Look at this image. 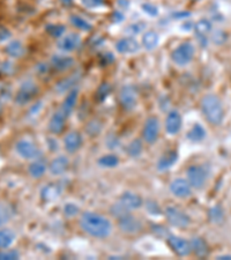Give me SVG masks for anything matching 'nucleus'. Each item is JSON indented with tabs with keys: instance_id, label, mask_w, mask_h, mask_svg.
I'll list each match as a JSON object with an SVG mask.
<instances>
[{
	"instance_id": "4c0bfd02",
	"label": "nucleus",
	"mask_w": 231,
	"mask_h": 260,
	"mask_svg": "<svg viewBox=\"0 0 231 260\" xmlns=\"http://www.w3.org/2000/svg\"><path fill=\"white\" fill-rule=\"evenodd\" d=\"M209 219L214 223H220L224 219V211L221 206H215L209 211Z\"/></svg>"
},
{
	"instance_id": "f257e3e1",
	"label": "nucleus",
	"mask_w": 231,
	"mask_h": 260,
	"mask_svg": "<svg viewBox=\"0 0 231 260\" xmlns=\"http://www.w3.org/2000/svg\"><path fill=\"white\" fill-rule=\"evenodd\" d=\"M80 227L94 238H107L112 232V224L106 216L98 213L86 212L80 219Z\"/></svg>"
},
{
	"instance_id": "09e8293b",
	"label": "nucleus",
	"mask_w": 231,
	"mask_h": 260,
	"mask_svg": "<svg viewBox=\"0 0 231 260\" xmlns=\"http://www.w3.org/2000/svg\"><path fill=\"white\" fill-rule=\"evenodd\" d=\"M12 32L10 31V29L6 27H0V42H5L7 40H10Z\"/></svg>"
},
{
	"instance_id": "9d476101",
	"label": "nucleus",
	"mask_w": 231,
	"mask_h": 260,
	"mask_svg": "<svg viewBox=\"0 0 231 260\" xmlns=\"http://www.w3.org/2000/svg\"><path fill=\"white\" fill-rule=\"evenodd\" d=\"M159 120L157 117L150 116L145 121L144 128H142V138L144 141L148 145H153L157 141L159 136Z\"/></svg>"
},
{
	"instance_id": "8fccbe9b",
	"label": "nucleus",
	"mask_w": 231,
	"mask_h": 260,
	"mask_svg": "<svg viewBox=\"0 0 231 260\" xmlns=\"http://www.w3.org/2000/svg\"><path fill=\"white\" fill-rule=\"evenodd\" d=\"M43 108V102H36L35 104H34V106L30 108V110H29V115L30 116H35V115H39L40 114V111H41V109Z\"/></svg>"
},
{
	"instance_id": "4468645a",
	"label": "nucleus",
	"mask_w": 231,
	"mask_h": 260,
	"mask_svg": "<svg viewBox=\"0 0 231 260\" xmlns=\"http://www.w3.org/2000/svg\"><path fill=\"white\" fill-rule=\"evenodd\" d=\"M118 227L124 234L133 235L138 234L141 230V222L131 213H127L118 219Z\"/></svg>"
},
{
	"instance_id": "cd10ccee",
	"label": "nucleus",
	"mask_w": 231,
	"mask_h": 260,
	"mask_svg": "<svg viewBox=\"0 0 231 260\" xmlns=\"http://www.w3.org/2000/svg\"><path fill=\"white\" fill-rule=\"evenodd\" d=\"M190 243H191V251L196 255V257L199 258L207 257L209 252V246L204 238L194 237L192 238V241Z\"/></svg>"
},
{
	"instance_id": "c85d7f7f",
	"label": "nucleus",
	"mask_w": 231,
	"mask_h": 260,
	"mask_svg": "<svg viewBox=\"0 0 231 260\" xmlns=\"http://www.w3.org/2000/svg\"><path fill=\"white\" fill-rule=\"evenodd\" d=\"M207 137V132L203 125L199 123H195L190 128V131L186 133V138L191 142H201L205 140V138Z\"/></svg>"
},
{
	"instance_id": "0eeeda50",
	"label": "nucleus",
	"mask_w": 231,
	"mask_h": 260,
	"mask_svg": "<svg viewBox=\"0 0 231 260\" xmlns=\"http://www.w3.org/2000/svg\"><path fill=\"white\" fill-rule=\"evenodd\" d=\"M195 39L201 48H207L213 31V24L208 19H200L198 22H195L193 26Z\"/></svg>"
},
{
	"instance_id": "ddd939ff",
	"label": "nucleus",
	"mask_w": 231,
	"mask_h": 260,
	"mask_svg": "<svg viewBox=\"0 0 231 260\" xmlns=\"http://www.w3.org/2000/svg\"><path fill=\"white\" fill-rule=\"evenodd\" d=\"M141 45L138 40L133 36H125L121 37L116 43V50L118 53L121 54H134L139 52Z\"/></svg>"
},
{
	"instance_id": "f704fd0d",
	"label": "nucleus",
	"mask_w": 231,
	"mask_h": 260,
	"mask_svg": "<svg viewBox=\"0 0 231 260\" xmlns=\"http://www.w3.org/2000/svg\"><path fill=\"white\" fill-rule=\"evenodd\" d=\"M142 149H144V146H142V141L140 139H136L131 141L126 148V152H127L128 156L131 157H138L140 156L142 153Z\"/></svg>"
},
{
	"instance_id": "4d7b16f0",
	"label": "nucleus",
	"mask_w": 231,
	"mask_h": 260,
	"mask_svg": "<svg viewBox=\"0 0 231 260\" xmlns=\"http://www.w3.org/2000/svg\"><path fill=\"white\" fill-rule=\"evenodd\" d=\"M193 2H200V0H193Z\"/></svg>"
},
{
	"instance_id": "c756f323",
	"label": "nucleus",
	"mask_w": 231,
	"mask_h": 260,
	"mask_svg": "<svg viewBox=\"0 0 231 260\" xmlns=\"http://www.w3.org/2000/svg\"><path fill=\"white\" fill-rule=\"evenodd\" d=\"M46 169H48V166L46 163L42 160H35L31 162L28 167V174L30 175V177L39 179L42 178L46 173Z\"/></svg>"
},
{
	"instance_id": "dca6fc26",
	"label": "nucleus",
	"mask_w": 231,
	"mask_h": 260,
	"mask_svg": "<svg viewBox=\"0 0 231 260\" xmlns=\"http://www.w3.org/2000/svg\"><path fill=\"white\" fill-rule=\"evenodd\" d=\"M170 191L176 198L185 199L192 194V186L187 179L176 178L170 184Z\"/></svg>"
},
{
	"instance_id": "20e7f679",
	"label": "nucleus",
	"mask_w": 231,
	"mask_h": 260,
	"mask_svg": "<svg viewBox=\"0 0 231 260\" xmlns=\"http://www.w3.org/2000/svg\"><path fill=\"white\" fill-rule=\"evenodd\" d=\"M164 215L167 221L172 227L184 229L191 224V219L186 213L176 206H168L164 209Z\"/></svg>"
},
{
	"instance_id": "39448f33",
	"label": "nucleus",
	"mask_w": 231,
	"mask_h": 260,
	"mask_svg": "<svg viewBox=\"0 0 231 260\" xmlns=\"http://www.w3.org/2000/svg\"><path fill=\"white\" fill-rule=\"evenodd\" d=\"M37 94H39V87L36 83L31 80H27L22 82V85L16 91L14 101L18 106H26L32 100H35Z\"/></svg>"
},
{
	"instance_id": "5701e85b",
	"label": "nucleus",
	"mask_w": 231,
	"mask_h": 260,
	"mask_svg": "<svg viewBox=\"0 0 231 260\" xmlns=\"http://www.w3.org/2000/svg\"><path fill=\"white\" fill-rule=\"evenodd\" d=\"M70 167V161L65 155H60V156H57L56 158H53L52 162L50 163L49 166V170L53 176H60L64 175L67 169Z\"/></svg>"
},
{
	"instance_id": "bb28decb",
	"label": "nucleus",
	"mask_w": 231,
	"mask_h": 260,
	"mask_svg": "<svg viewBox=\"0 0 231 260\" xmlns=\"http://www.w3.org/2000/svg\"><path fill=\"white\" fill-rule=\"evenodd\" d=\"M5 53L8 57L19 59V58L23 57V54L26 53V49H24L22 42L19 40H13L5 47Z\"/></svg>"
},
{
	"instance_id": "37998d69",
	"label": "nucleus",
	"mask_w": 231,
	"mask_h": 260,
	"mask_svg": "<svg viewBox=\"0 0 231 260\" xmlns=\"http://www.w3.org/2000/svg\"><path fill=\"white\" fill-rule=\"evenodd\" d=\"M79 212H80V208L75 204L69 203V204L65 205L64 214H65L66 217H70V219H71V217L77 216L78 214H79Z\"/></svg>"
},
{
	"instance_id": "7c9ffc66",
	"label": "nucleus",
	"mask_w": 231,
	"mask_h": 260,
	"mask_svg": "<svg viewBox=\"0 0 231 260\" xmlns=\"http://www.w3.org/2000/svg\"><path fill=\"white\" fill-rule=\"evenodd\" d=\"M70 21L71 23L73 24V26L79 29L80 31H86V32H89L92 30V24L89 22V21L86 20L83 16L81 15H78V14H72L70 16Z\"/></svg>"
},
{
	"instance_id": "5fc2aeb1",
	"label": "nucleus",
	"mask_w": 231,
	"mask_h": 260,
	"mask_svg": "<svg viewBox=\"0 0 231 260\" xmlns=\"http://www.w3.org/2000/svg\"><path fill=\"white\" fill-rule=\"evenodd\" d=\"M216 259H218V260H231V254H221V255H217Z\"/></svg>"
},
{
	"instance_id": "de8ad7c7",
	"label": "nucleus",
	"mask_w": 231,
	"mask_h": 260,
	"mask_svg": "<svg viewBox=\"0 0 231 260\" xmlns=\"http://www.w3.org/2000/svg\"><path fill=\"white\" fill-rule=\"evenodd\" d=\"M124 18H125L124 13H123V12H121V11L113 12L112 15H111V20H112L113 23H120V22H123Z\"/></svg>"
},
{
	"instance_id": "3c124183",
	"label": "nucleus",
	"mask_w": 231,
	"mask_h": 260,
	"mask_svg": "<svg viewBox=\"0 0 231 260\" xmlns=\"http://www.w3.org/2000/svg\"><path fill=\"white\" fill-rule=\"evenodd\" d=\"M147 209H148V212L150 214H159V207L156 203H154V201H148V204H147Z\"/></svg>"
},
{
	"instance_id": "c9c22d12",
	"label": "nucleus",
	"mask_w": 231,
	"mask_h": 260,
	"mask_svg": "<svg viewBox=\"0 0 231 260\" xmlns=\"http://www.w3.org/2000/svg\"><path fill=\"white\" fill-rule=\"evenodd\" d=\"M12 214V208L7 204L0 203V227H4L11 221Z\"/></svg>"
},
{
	"instance_id": "393cba45",
	"label": "nucleus",
	"mask_w": 231,
	"mask_h": 260,
	"mask_svg": "<svg viewBox=\"0 0 231 260\" xmlns=\"http://www.w3.org/2000/svg\"><path fill=\"white\" fill-rule=\"evenodd\" d=\"M79 80H80V75L78 73H74L71 75V77L64 78L56 85L57 94H64V93L67 94L70 90H72L73 88H75V85L79 82Z\"/></svg>"
},
{
	"instance_id": "4be33fe9",
	"label": "nucleus",
	"mask_w": 231,
	"mask_h": 260,
	"mask_svg": "<svg viewBox=\"0 0 231 260\" xmlns=\"http://www.w3.org/2000/svg\"><path fill=\"white\" fill-rule=\"evenodd\" d=\"M119 203L127 209H129V211H131V209L140 208L142 205H144V201H142L141 197L131 191L124 192V193L120 196Z\"/></svg>"
},
{
	"instance_id": "a878e982",
	"label": "nucleus",
	"mask_w": 231,
	"mask_h": 260,
	"mask_svg": "<svg viewBox=\"0 0 231 260\" xmlns=\"http://www.w3.org/2000/svg\"><path fill=\"white\" fill-rule=\"evenodd\" d=\"M159 44V35L155 30H147L141 39V45L147 51H153Z\"/></svg>"
},
{
	"instance_id": "49530a36",
	"label": "nucleus",
	"mask_w": 231,
	"mask_h": 260,
	"mask_svg": "<svg viewBox=\"0 0 231 260\" xmlns=\"http://www.w3.org/2000/svg\"><path fill=\"white\" fill-rule=\"evenodd\" d=\"M12 72H13V65H12V62L3 61L2 64H0V73L10 75Z\"/></svg>"
},
{
	"instance_id": "2eb2a0df",
	"label": "nucleus",
	"mask_w": 231,
	"mask_h": 260,
	"mask_svg": "<svg viewBox=\"0 0 231 260\" xmlns=\"http://www.w3.org/2000/svg\"><path fill=\"white\" fill-rule=\"evenodd\" d=\"M166 132L169 136L178 134L183 126V117L178 110H170L166 117Z\"/></svg>"
},
{
	"instance_id": "603ef678",
	"label": "nucleus",
	"mask_w": 231,
	"mask_h": 260,
	"mask_svg": "<svg viewBox=\"0 0 231 260\" xmlns=\"http://www.w3.org/2000/svg\"><path fill=\"white\" fill-rule=\"evenodd\" d=\"M113 60H115V57H113V54H112L111 52L104 53L103 56H102V62H103V65L110 64V62H112Z\"/></svg>"
},
{
	"instance_id": "ea45409f",
	"label": "nucleus",
	"mask_w": 231,
	"mask_h": 260,
	"mask_svg": "<svg viewBox=\"0 0 231 260\" xmlns=\"http://www.w3.org/2000/svg\"><path fill=\"white\" fill-rule=\"evenodd\" d=\"M145 27H146V23H144V22L132 23V24H129V26L127 27V29H126V32L128 34V36L136 37L138 34H140V32L144 31Z\"/></svg>"
},
{
	"instance_id": "e433bc0d",
	"label": "nucleus",
	"mask_w": 231,
	"mask_h": 260,
	"mask_svg": "<svg viewBox=\"0 0 231 260\" xmlns=\"http://www.w3.org/2000/svg\"><path fill=\"white\" fill-rule=\"evenodd\" d=\"M112 87L109 82H103L102 85L98 87L97 91H96V100H98L101 103L104 102L108 98L109 95L111 94Z\"/></svg>"
},
{
	"instance_id": "7ed1b4c3",
	"label": "nucleus",
	"mask_w": 231,
	"mask_h": 260,
	"mask_svg": "<svg viewBox=\"0 0 231 260\" xmlns=\"http://www.w3.org/2000/svg\"><path fill=\"white\" fill-rule=\"evenodd\" d=\"M194 56L195 48L191 42H183V43L178 44L170 54L172 62L179 67H185L191 64Z\"/></svg>"
},
{
	"instance_id": "b1692460",
	"label": "nucleus",
	"mask_w": 231,
	"mask_h": 260,
	"mask_svg": "<svg viewBox=\"0 0 231 260\" xmlns=\"http://www.w3.org/2000/svg\"><path fill=\"white\" fill-rule=\"evenodd\" d=\"M178 160V153L176 150H168L157 161V170L167 171L171 167L175 166V163Z\"/></svg>"
},
{
	"instance_id": "72a5a7b5",
	"label": "nucleus",
	"mask_w": 231,
	"mask_h": 260,
	"mask_svg": "<svg viewBox=\"0 0 231 260\" xmlns=\"http://www.w3.org/2000/svg\"><path fill=\"white\" fill-rule=\"evenodd\" d=\"M98 165L102 168H116L119 165V157L115 154H108V155H103L98 158Z\"/></svg>"
},
{
	"instance_id": "a211bd4d",
	"label": "nucleus",
	"mask_w": 231,
	"mask_h": 260,
	"mask_svg": "<svg viewBox=\"0 0 231 260\" xmlns=\"http://www.w3.org/2000/svg\"><path fill=\"white\" fill-rule=\"evenodd\" d=\"M74 58L67 54H53L50 59V66L59 72H65L74 65Z\"/></svg>"
},
{
	"instance_id": "423d86ee",
	"label": "nucleus",
	"mask_w": 231,
	"mask_h": 260,
	"mask_svg": "<svg viewBox=\"0 0 231 260\" xmlns=\"http://www.w3.org/2000/svg\"><path fill=\"white\" fill-rule=\"evenodd\" d=\"M186 179L193 188L200 190L203 188L208 179V173L203 166H191L186 170Z\"/></svg>"
},
{
	"instance_id": "6e6552de",
	"label": "nucleus",
	"mask_w": 231,
	"mask_h": 260,
	"mask_svg": "<svg viewBox=\"0 0 231 260\" xmlns=\"http://www.w3.org/2000/svg\"><path fill=\"white\" fill-rule=\"evenodd\" d=\"M82 39L81 36L77 32L65 34L64 36L60 37L57 41V48L59 51L65 53H71L77 51L78 49L81 48Z\"/></svg>"
},
{
	"instance_id": "a19ab883",
	"label": "nucleus",
	"mask_w": 231,
	"mask_h": 260,
	"mask_svg": "<svg viewBox=\"0 0 231 260\" xmlns=\"http://www.w3.org/2000/svg\"><path fill=\"white\" fill-rule=\"evenodd\" d=\"M20 254L16 250L0 249V260H18Z\"/></svg>"
},
{
	"instance_id": "f8f14e48",
	"label": "nucleus",
	"mask_w": 231,
	"mask_h": 260,
	"mask_svg": "<svg viewBox=\"0 0 231 260\" xmlns=\"http://www.w3.org/2000/svg\"><path fill=\"white\" fill-rule=\"evenodd\" d=\"M167 242L168 245L171 247V250L174 251L176 254L179 255V257H186V255L192 252L191 243L183 237L171 235V236L168 237Z\"/></svg>"
},
{
	"instance_id": "58836bf2",
	"label": "nucleus",
	"mask_w": 231,
	"mask_h": 260,
	"mask_svg": "<svg viewBox=\"0 0 231 260\" xmlns=\"http://www.w3.org/2000/svg\"><path fill=\"white\" fill-rule=\"evenodd\" d=\"M110 212L112 214V216L116 217V219L118 220L119 217L124 216L125 214L129 213V209H127L125 206H123V205H121L120 203H117V204L112 205L111 208H110Z\"/></svg>"
},
{
	"instance_id": "aec40b11",
	"label": "nucleus",
	"mask_w": 231,
	"mask_h": 260,
	"mask_svg": "<svg viewBox=\"0 0 231 260\" xmlns=\"http://www.w3.org/2000/svg\"><path fill=\"white\" fill-rule=\"evenodd\" d=\"M62 193V186L59 183H49L41 190V198L45 203H50L59 198Z\"/></svg>"
},
{
	"instance_id": "2f4dec72",
	"label": "nucleus",
	"mask_w": 231,
	"mask_h": 260,
	"mask_svg": "<svg viewBox=\"0 0 231 260\" xmlns=\"http://www.w3.org/2000/svg\"><path fill=\"white\" fill-rule=\"evenodd\" d=\"M15 241V233L11 229H0V249H8Z\"/></svg>"
},
{
	"instance_id": "473e14b6",
	"label": "nucleus",
	"mask_w": 231,
	"mask_h": 260,
	"mask_svg": "<svg viewBox=\"0 0 231 260\" xmlns=\"http://www.w3.org/2000/svg\"><path fill=\"white\" fill-rule=\"evenodd\" d=\"M45 31L49 36H51L56 40H59L60 37L65 35L66 27L64 24H59V23H49L45 26Z\"/></svg>"
},
{
	"instance_id": "6e6d98bb",
	"label": "nucleus",
	"mask_w": 231,
	"mask_h": 260,
	"mask_svg": "<svg viewBox=\"0 0 231 260\" xmlns=\"http://www.w3.org/2000/svg\"><path fill=\"white\" fill-rule=\"evenodd\" d=\"M2 112H3V104L0 102V115H2Z\"/></svg>"
},
{
	"instance_id": "9b49d317",
	"label": "nucleus",
	"mask_w": 231,
	"mask_h": 260,
	"mask_svg": "<svg viewBox=\"0 0 231 260\" xmlns=\"http://www.w3.org/2000/svg\"><path fill=\"white\" fill-rule=\"evenodd\" d=\"M15 150L24 160H37L41 155L39 147L27 139H21L16 142Z\"/></svg>"
},
{
	"instance_id": "a18cd8bd",
	"label": "nucleus",
	"mask_w": 231,
	"mask_h": 260,
	"mask_svg": "<svg viewBox=\"0 0 231 260\" xmlns=\"http://www.w3.org/2000/svg\"><path fill=\"white\" fill-rule=\"evenodd\" d=\"M212 40H213V42L215 44H218V45H221V44H223L224 42L226 41V39H228V37H226V34L224 32V31H222V30H217V31H212Z\"/></svg>"
},
{
	"instance_id": "79ce46f5",
	"label": "nucleus",
	"mask_w": 231,
	"mask_h": 260,
	"mask_svg": "<svg viewBox=\"0 0 231 260\" xmlns=\"http://www.w3.org/2000/svg\"><path fill=\"white\" fill-rule=\"evenodd\" d=\"M141 10L144 13H146L148 16H152V18H155V16L158 15V8L156 5H154L152 3H145L141 5Z\"/></svg>"
},
{
	"instance_id": "412c9836",
	"label": "nucleus",
	"mask_w": 231,
	"mask_h": 260,
	"mask_svg": "<svg viewBox=\"0 0 231 260\" xmlns=\"http://www.w3.org/2000/svg\"><path fill=\"white\" fill-rule=\"evenodd\" d=\"M78 100H79V89L75 87L72 90H70L69 93L66 94L64 102H62L61 107L59 109L62 112H64L67 117H70L71 115H72V112L74 111L75 107H77Z\"/></svg>"
},
{
	"instance_id": "c03bdc74",
	"label": "nucleus",
	"mask_w": 231,
	"mask_h": 260,
	"mask_svg": "<svg viewBox=\"0 0 231 260\" xmlns=\"http://www.w3.org/2000/svg\"><path fill=\"white\" fill-rule=\"evenodd\" d=\"M81 4L89 10H96L106 5V0H81Z\"/></svg>"
},
{
	"instance_id": "f3484780",
	"label": "nucleus",
	"mask_w": 231,
	"mask_h": 260,
	"mask_svg": "<svg viewBox=\"0 0 231 260\" xmlns=\"http://www.w3.org/2000/svg\"><path fill=\"white\" fill-rule=\"evenodd\" d=\"M66 119L67 116L62 112L60 109H58L57 111H54V114L51 116V118L49 120L48 128L52 134H60L65 129L66 126Z\"/></svg>"
},
{
	"instance_id": "f03ea898",
	"label": "nucleus",
	"mask_w": 231,
	"mask_h": 260,
	"mask_svg": "<svg viewBox=\"0 0 231 260\" xmlns=\"http://www.w3.org/2000/svg\"><path fill=\"white\" fill-rule=\"evenodd\" d=\"M200 109L204 117L213 126L223 123L225 111L221 99L215 94H206L200 101Z\"/></svg>"
},
{
	"instance_id": "1a4fd4ad",
	"label": "nucleus",
	"mask_w": 231,
	"mask_h": 260,
	"mask_svg": "<svg viewBox=\"0 0 231 260\" xmlns=\"http://www.w3.org/2000/svg\"><path fill=\"white\" fill-rule=\"evenodd\" d=\"M119 103L124 110H133L138 104V91L132 85H124L119 90Z\"/></svg>"
},
{
	"instance_id": "6ab92c4d",
	"label": "nucleus",
	"mask_w": 231,
	"mask_h": 260,
	"mask_svg": "<svg viewBox=\"0 0 231 260\" xmlns=\"http://www.w3.org/2000/svg\"><path fill=\"white\" fill-rule=\"evenodd\" d=\"M83 144L82 136L77 131L69 132L64 138V147L67 153L74 154L77 153L78 150L81 148Z\"/></svg>"
},
{
	"instance_id": "864d4df0",
	"label": "nucleus",
	"mask_w": 231,
	"mask_h": 260,
	"mask_svg": "<svg viewBox=\"0 0 231 260\" xmlns=\"http://www.w3.org/2000/svg\"><path fill=\"white\" fill-rule=\"evenodd\" d=\"M59 2H60L64 6H66V7H70V6H72V5H73L74 0H59Z\"/></svg>"
}]
</instances>
